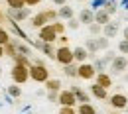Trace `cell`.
Returning a JSON list of instances; mask_svg holds the SVG:
<instances>
[{
    "label": "cell",
    "instance_id": "5bb4252c",
    "mask_svg": "<svg viewBox=\"0 0 128 114\" xmlns=\"http://www.w3.org/2000/svg\"><path fill=\"white\" fill-rule=\"evenodd\" d=\"M95 22L100 24V26H104L106 22H110V14H108L106 10H98V12L95 14Z\"/></svg>",
    "mask_w": 128,
    "mask_h": 114
},
{
    "label": "cell",
    "instance_id": "7a4b0ae2",
    "mask_svg": "<svg viewBox=\"0 0 128 114\" xmlns=\"http://www.w3.org/2000/svg\"><path fill=\"white\" fill-rule=\"evenodd\" d=\"M12 81L18 83V85H22V83H26L28 79H30V67L28 65H20V63H16V65L12 67Z\"/></svg>",
    "mask_w": 128,
    "mask_h": 114
},
{
    "label": "cell",
    "instance_id": "9a60e30c",
    "mask_svg": "<svg viewBox=\"0 0 128 114\" xmlns=\"http://www.w3.org/2000/svg\"><path fill=\"white\" fill-rule=\"evenodd\" d=\"M57 18H63V20H69V18H73V8H69L67 4L59 6V10H57Z\"/></svg>",
    "mask_w": 128,
    "mask_h": 114
},
{
    "label": "cell",
    "instance_id": "60d3db41",
    "mask_svg": "<svg viewBox=\"0 0 128 114\" xmlns=\"http://www.w3.org/2000/svg\"><path fill=\"white\" fill-rule=\"evenodd\" d=\"M0 73H2V69H0Z\"/></svg>",
    "mask_w": 128,
    "mask_h": 114
},
{
    "label": "cell",
    "instance_id": "8992f818",
    "mask_svg": "<svg viewBox=\"0 0 128 114\" xmlns=\"http://www.w3.org/2000/svg\"><path fill=\"white\" fill-rule=\"evenodd\" d=\"M57 102H59L61 106H75V104H77V97H75L73 91H59Z\"/></svg>",
    "mask_w": 128,
    "mask_h": 114
},
{
    "label": "cell",
    "instance_id": "e575fe53",
    "mask_svg": "<svg viewBox=\"0 0 128 114\" xmlns=\"http://www.w3.org/2000/svg\"><path fill=\"white\" fill-rule=\"evenodd\" d=\"M57 97H59V91H49V93H48V98L51 100V102H55Z\"/></svg>",
    "mask_w": 128,
    "mask_h": 114
},
{
    "label": "cell",
    "instance_id": "f1b7e54d",
    "mask_svg": "<svg viewBox=\"0 0 128 114\" xmlns=\"http://www.w3.org/2000/svg\"><path fill=\"white\" fill-rule=\"evenodd\" d=\"M79 20H75V18H69V20H67V28H71V30H77V28H79Z\"/></svg>",
    "mask_w": 128,
    "mask_h": 114
},
{
    "label": "cell",
    "instance_id": "4316f807",
    "mask_svg": "<svg viewBox=\"0 0 128 114\" xmlns=\"http://www.w3.org/2000/svg\"><path fill=\"white\" fill-rule=\"evenodd\" d=\"M51 26H53V30L57 32V35H61V33L65 32V26H63V24H61V22H57V20H55V22H53Z\"/></svg>",
    "mask_w": 128,
    "mask_h": 114
},
{
    "label": "cell",
    "instance_id": "1f68e13d",
    "mask_svg": "<svg viewBox=\"0 0 128 114\" xmlns=\"http://www.w3.org/2000/svg\"><path fill=\"white\" fill-rule=\"evenodd\" d=\"M96 49H98V47H96V41H95V39H89V41H87V51L95 53Z\"/></svg>",
    "mask_w": 128,
    "mask_h": 114
},
{
    "label": "cell",
    "instance_id": "30bf717a",
    "mask_svg": "<svg viewBox=\"0 0 128 114\" xmlns=\"http://www.w3.org/2000/svg\"><path fill=\"white\" fill-rule=\"evenodd\" d=\"M79 22L89 26V24H93V22H95V14H93L89 8H85V10H81V14H79Z\"/></svg>",
    "mask_w": 128,
    "mask_h": 114
},
{
    "label": "cell",
    "instance_id": "ba28073f",
    "mask_svg": "<svg viewBox=\"0 0 128 114\" xmlns=\"http://www.w3.org/2000/svg\"><path fill=\"white\" fill-rule=\"evenodd\" d=\"M126 65H128L126 57H114V59H112V73L120 75V73L126 69Z\"/></svg>",
    "mask_w": 128,
    "mask_h": 114
},
{
    "label": "cell",
    "instance_id": "603a6c76",
    "mask_svg": "<svg viewBox=\"0 0 128 114\" xmlns=\"http://www.w3.org/2000/svg\"><path fill=\"white\" fill-rule=\"evenodd\" d=\"M20 95H22V89L18 87V83H14V85H10V87H8V97L18 98Z\"/></svg>",
    "mask_w": 128,
    "mask_h": 114
},
{
    "label": "cell",
    "instance_id": "f35d334b",
    "mask_svg": "<svg viewBox=\"0 0 128 114\" xmlns=\"http://www.w3.org/2000/svg\"><path fill=\"white\" fill-rule=\"evenodd\" d=\"M0 57H4V45H0Z\"/></svg>",
    "mask_w": 128,
    "mask_h": 114
},
{
    "label": "cell",
    "instance_id": "ffe728a7",
    "mask_svg": "<svg viewBox=\"0 0 128 114\" xmlns=\"http://www.w3.org/2000/svg\"><path fill=\"white\" fill-rule=\"evenodd\" d=\"M46 89L48 91H59L61 89V81L59 79H48L46 81Z\"/></svg>",
    "mask_w": 128,
    "mask_h": 114
},
{
    "label": "cell",
    "instance_id": "d6986e66",
    "mask_svg": "<svg viewBox=\"0 0 128 114\" xmlns=\"http://www.w3.org/2000/svg\"><path fill=\"white\" fill-rule=\"evenodd\" d=\"M42 51L48 55L49 59H55V49H53V45H51L49 41H44V45H42Z\"/></svg>",
    "mask_w": 128,
    "mask_h": 114
},
{
    "label": "cell",
    "instance_id": "d590c367",
    "mask_svg": "<svg viewBox=\"0 0 128 114\" xmlns=\"http://www.w3.org/2000/svg\"><path fill=\"white\" fill-rule=\"evenodd\" d=\"M40 2H42V0H24V4H26V6H38Z\"/></svg>",
    "mask_w": 128,
    "mask_h": 114
},
{
    "label": "cell",
    "instance_id": "6da1fadb",
    "mask_svg": "<svg viewBox=\"0 0 128 114\" xmlns=\"http://www.w3.org/2000/svg\"><path fill=\"white\" fill-rule=\"evenodd\" d=\"M30 79L36 83H46L49 79V71L44 63H34L30 65Z\"/></svg>",
    "mask_w": 128,
    "mask_h": 114
},
{
    "label": "cell",
    "instance_id": "83f0119b",
    "mask_svg": "<svg viewBox=\"0 0 128 114\" xmlns=\"http://www.w3.org/2000/svg\"><path fill=\"white\" fill-rule=\"evenodd\" d=\"M96 41V47L98 49H106L108 47V39H104V37H98V39H95Z\"/></svg>",
    "mask_w": 128,
    "mask_h": 114
},
{
    "label": "cell",
    "instance_id": "d4e9b609",
    "mask_svg": "<svg viewBox=\"0 0 128 114\" xmlns=\"http://www.w3.org/2000/svg\"><path fill=\"white\" fill-rule=\"evenodd\" d=\"M10 41V33L6 32L4 28H0V45H6Z\"/></svg>",
    "mask_w": 128,
    "mask_h": 114
},
{
    "label": "cell",
    "instance_id": "e0dca14e",
    "mask_svg": "<svg viewBox=\"0 0 128 114\" xmlns=\"http://www.w3.org/2000/svg\"><path fill=\"white\" fill-rule=\"evenodd\" d=\"M71 91L75 93V97H77V102H89V95H87L85 91H81L79 87H71Z\"/></svg>",
    "mask_w": 128,
    "mask_h": 114
},
{
    "label": "cell",
    "instance_id": "3957f363",
    "mask_svg": "<svg viewBox=\"0 0 128 114\" xmlns=\"http://www.w3.org/2000/svg\"><path fill=\"white\" fill-rule=\"evenodd\" d=\"M55 61H57V63H61V65L73 63V49H69L67 45L57 47V49H55Z\"/></svg>",
    "mask_w": 128,
    "mask_h": 114
},
{
    "label": "cell",
    "instance_id": "8d00e7d4",
    "mask_svg": "<svg viewBox=\"0 0 128 114\" xmlns=\"http://www.w3.org/2000/svg\"><path fill=\"white\" fill-rule=\"evenodd\" d=\"M67 41H69V37H65L63 33H61V35H59V43H61V45H67Z\"/></svg>",
    "mask_w": 128,
    "mask_h": 114
},
{
    "label": "cell",
    "instance_id": "f546056e",
    "mask_svg": "<svg viewBox=\"0 0 128 114\" xmlns=\"http://www.w3.org/2000/svg\"><path fill=\"white\" fill-rule=\"evenodd\" d=\"M100 30H102V26H100V24H96V22L89 24V32H91V33H98Z\"/></svg>",
    "mask_w": 128,
    "mask_h": 114
},
{
    "label": "cell",
    "instance_id": "9c48e42d",
    "mask_svg": "<svg viewBox=\"0 0 128 114\" xmlns=\"http://www.w3.org/2000/svg\"><path fill=\"white\" fill-rule=\"evenodd\" d=\"M46 24H49V18L46 12H40V14H36V16L32 18V26L34 28H42V26H46Z\"/></svg>",
    "mask_w": 128,
    "mask_h": 114
},
{
    "label": "cell",
    "instance_id": "4fadbf2b",
    "mask_svg": "<svg viewBox=\"0 0 128 114\" xmlns=\"http://www.w3.org/2000/svg\"><path fill=\"white\" fill-rule=\"evenodd\" d=\"M89 57V51H87V47H75L73 49V61H85Z\"/></svg>",
    "mask_w": 128,
    "mask_h": 114
},
{
    "label": "cell",
    "instance_id": "4dcf8cb0",
    "mask_svg": "<svg viewBox=\"0 0 128 114\" xmlns=\"http://www.w3.org/2000/svg\"><path fill=\"white\" fill-rule=\"evenodd\" d=\"M106 63H108L106 59H98V61H95V69L96 71H102V69L106 67Z\"/></svg>",
    "mask_w": 128,
    "mask_h": 114
},
{
    "label": "cell",
    "instance_id": "836d02e7",
    "mask_svg": "<svg viewBox=\"0 0 128 114\" xmlns=\"http://www.w3.org/2000/svg\"><path fill=\"white\" fill-rule=\"evenodd\" d=\"M118 49H120L122 53H128V39H122V41L118 43Z\"/></svg>",
    "mask_w": 128,
    "mask_h": 114
},
{
    "label": "cell",
    "instance_id": "2e32d148",
    "mask_svg": "<svg viewBox=\"0 0 128 114\" xmlns=\"http://www.w3.org/2000/svg\"><path fill=\"white\" fill-rule=\"evenodd\" d=\"M91 93H93L96 98H100V100H104V98H106V89H104V87H100L98 83L91 87Z\"/></svg>",
    "mask_w": 128,
    "mask_h": 114
},
{
    "label": "cell",
    "instance_id": "7402d4cb",
    "mask_svg": "<svg viewBox=\"0 0 128 114\" xmlns=\"http://www.w3.org/2000/svg\"><path fill=\"white\" fill-rule=\"evenodd\" d=\"M63 73L67 75V77H77V65H73V63L63 65Z\"/></svg>",
    "mask_w": 128,
    "mask_h": 114
},
{
    "label": "cell",
    "instance_id": "277c9868",
    "mask_svg": "<svg viewBox=\"0 0 128 114\" xmlns=\"http://www.w3.org/2000/svg\"><path fill=\"white\" fill-rule=\"evenodd\" d=\"M8 18H12L14 22H22L26 18H30V8L22 6V8H8Z\"/></svg>",
    "mask_w": 128,
    "mask_h": 114
},
{
    "label": "cell",
    "instance_id": "ac0fdd59",
    "mask_svg": "<svg viewBox=\"0 0 128 114\" xmlns=\"http://www.w3.org/2000/svg\"><path fill=\"white\" fill-rule=\"evenodd\" d=\"M96 83H98L100 87H104V89H108V87L112 85L110 77H108V75H104V73H98V75H96Z\"/></svg>",
    "mask_w": 128,
    "mask_h": 114
},
{
    "label": "cell",
    "instance_id": "484cf974",
    "mask_svg": "<svg viewBox=\"0 0 128 114\" xmlns=\"http://www.w3.org/2000/svg\"><path fill=\"white\" fill-rule=\"evenodd\" d=\"M6 4H8V8H22V6H26L24 0H6Z\"/></svg>",
    "mask_w": 128,
    "mask_h": 114
},
{
    "label": "cell",
    "instance_id": "44dd1931",
    "mask_svg": "<svg viewBox=\"0 0 128 114\" xmlns=\"http://www.w3.org/2000/svg\"><path fill=\"white\" fill-rule=\"evenodd\" d=\"M16 43V49H18V53L20 55H26V57H30L32 55V49L28 47V45H24V43H20V41H14Z\"/></svg>",
    "mask_w": 128,
    "mask_h": 114
},
{
    "label": "cell",
    "instance_id": "8fae6325",
    "mask_svg": "<svg viewBox=\"0 0 128 114\" xmlns=\"http://www.w3.org/2000/svg\"><path fill=\"white\" fill-rule=\"evenodd\" d=\"M110 104L114 106V108H126L128 98L124 97V95H114V97L110 98Z\"/></svg>",
    "mask_w": 128,
    "mask_h": 114
},
{
    "label": "cell",
    "instance_id": "5b68a950",
    "mask_svg": "<svg viewBox=\"0 0 128 114\" xmlns=\"http://www.w3.org/2000/svg\"><path fill=\"white\" fill-rule=\"evenodd\" d=\"M40 39H42V41H49V43H53V41L57 39V32L53 30L51 24H46V26L40 28Z\"/></svg>",
    "mask_w": 128,
    "mask_h": 114
},
{
    "label": "cell",
    "instance_id": "74e56055",
    "mask_svg": "<svg viewBox=\"0 0 128 114\" xmlns=\"http://www.w3.org/2000/svg\"><path fill=\"white\" fill-rule=\"evenodd\" d=\"M53 4H57V6H63V4H67V0H53Z\"/></svg>",
    "mask_w": 128,
    "mask_h": 114
},
{
    "label": "cell",
    "instance_id": "ab89813d",
    "mask_svg": "<svg viewBox=\"0 0 128 114\" xmlns=\"http://www.w3.org/2000/svg\"><path fill=\"white\" fill-rule=\"evenodd\" d=\"M124 39H128V28L124 30Z\"/></svg>",
    "mask_w": 128,
    "mask_h": 114
},
{
    "label": "cell",
    "instance_id": "d6a6232c",
    "mask_svg": "<svg viewBox=\"0 0 128 114\" xmlns=\"http://www.w3.org/2000/svg\"><path fill=\"white\" fill-rule=\"evenodd\" d=\"M59 114H77V112H75L73 106H61V108H59Z\"/></svg>",
    "mask_w": 128,
    "mask_h": 114
},
{
    "label": "cell",
    "instance_id": "52a82bcc",
    "mask_svg": "<svg viewBox=\"0 0 128 114\" xmlns=\"http://www.w3.org/2000/svg\"><path fill=\"white\" fill-rule=\"evenodd\" d=\"M96 75V69H95V65H91V63H83V65H79L77 67V77H81V79H93Z\"/></svg>",
    "mask_w": 128,
    "mask_h": 114
},
{
    "label": "cell",
    "instance_id": "7c38bea8",
    "mask_svg": "<svg viewBox=\"0 0 128 114\" xmlns=\"http://www.w3.org/2000/svg\"><path fill=\"white\" fill-rule=\"evenodd\" d=\"M102 32H104V37L116 35V32H118V24H116V22H106V24L102 26Z\"/></svg>",
    "mask_w": 128,
    "mask_h": 114
},
{
    "label": "cell",
    "instance_id": "cb8c5ba5",
    "mask_svg": "<svg viewBox=\"0 0 128 114\" xmlns=\"http://www.w3.org/2000/svg\"><path fill=\"white\" fill-rule=\"evenodd\" d=\"M79 114H96V110L89 104V102H81L79 106Z\"/></svg>",
    "mask_w": 128,
    "mask_h": 114
}]
</instances>
